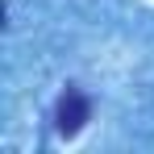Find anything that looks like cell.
<instances>
[{
	"mask_svg": "<svg viewBox=\"0 0 154 154\" xmlns=\"http://www.w3.org/2000/svg\"><path fill=\"white\" fill-rule=\"evenodd\" d=\"M88 117H92L88 96H83V92H75V88H67V92L58 96V108H54L58 133H63V137H75L79 129H83V121H88Z\"/></svg>",
	"mask_w": 154,
	"mask_h": 154,
	"instance_id": "6da1fadb",
	"label": "cell"
}]
</instances>
